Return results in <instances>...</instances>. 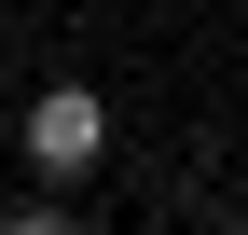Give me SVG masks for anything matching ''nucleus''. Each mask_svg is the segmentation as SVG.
Instances as JSON below:
<instances>
[{
    "label": "nucleus",
    "instance_id": "obj_1",
    "mask_svg": "<svg viewBox=\"0 0 248 235\" xmlns=\"http://www.w3.org/2000/svg\"><path fill=\"white\" fill-rule=\"evenodd\" d=\"M14 138H28V166H42V180H83V166L110 152V111H97V83H42Z\"/></svg>",
    "mask_w": 248,
    "mask_h": 235
}]
</instances>
